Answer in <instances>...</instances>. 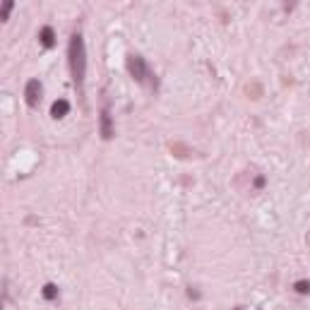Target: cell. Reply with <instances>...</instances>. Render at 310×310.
Returning <instances> with one entry per match:
<instances>
[{
    "label": "cell",
    "mask_w": 310,
    "mask_h": 310,
    "mask_svg": "<svg viewBox=\"0 0 310 310\" xmlns=\"http://www.w3.org/2000/svg\"><path fill=\"white\" fill-rule=\"evenodd\" d=\"M67 62H70V75H72L77 89H82V84H84V72H87V48H84V39H82L79 31H75V34L70 36Z\"/></svg>",
    "instance_id": "obj_1"
},
{
    "label": "cell",
    "mask_w": 310,
    "mask_h": 310,
    "mask_svg": "<svg viewBox=\"0 0 310 310\" xmlns=\"http://www.w3.org/2000/svg\"><path fill=\"white\" fill-rule=\"evenodd\" d=\"M127 72L132 75V79L137 84H147V79H152V72H149L147 61L142 56H130L127 58Z\"/></svg>",
    "instance_id": "obj_2"
},
{
    "label": "cell",
    "mask_w": 310,
    "mask_h": 310,
    "mask_svg": "<svg viewBox=\"0 0 310 310\" xmlns=\"http://www.w3.org/2000/svg\"><path fill=\"white\" fill-rule=\"evenodd\" d=\"M99 135L104 140H113V135H116V125H113V116H111V106L108 104H104L101 113H99Z\"/></svg>",
    "instance_id": "obj_3"
},
{
    "label": "cell",
    "mask_w": 310,
    "mask_h": 310,
    "mask_svg": "<svg viewBox=\"0 0 310 310\" xmlns=\"http://www.w3.org/2000/svg\"><path fill=\"white\" fill-rule=\"evenodd\" d=\"M41 94H44L41 82H39V79H29V82H27V87H24V99H27V104H29L31 108H36V106H39Z\"/></svg>",
    "instance_id": "obj_4"
},
{
    "label": "cell",
    "mask_w": 310,
    "mask_h": 310,
    "mask_svg": "<svg viewBox=\"0 0 310 310\" xmlns=\"http://www.w3.org/2000/svg\"><path fill=\"white\" fill-rule=\"evenodd\" d=\"M39 41L46 46V48H53L56 46V29L53 27H41V31H39Z\"/></svg>",
    "instance_id": "obj_5"
},
{
    "label": "cell",
    "mask_w": 310,
    "mask_h": 310,
    "mask_svg": "<svg viewBox=\"0 0 310 310\" xmlns=\"http://www.w3.org/2000/svg\"><path fill=\"white\" fill-rule=\"evenodd\" d=\"M70 113V101H65V99H58L53 106H51V118H56V121H61Z\"/></svg>",
    "instance_id": "obj_6"
},
{
    "label": "cell",
    "mask_w": 310,
    "mask_h": 310,
    "mask_svg": "<svg viewBox=\"0 0 310 310\" xmlns=\"http://www.w3.org/2000/svg\"><path fill=\"white\" fill-rule=\"evenodd\" d=\"M58 294H61V291H58V286H56L53 281L44 284V289H41V296H44L46 301H56V298H58Z\"/></svg>",
    "instance_id": "obj_7"
},
{
    "label": "cell",
    "mask_w": 310,
    "mask_h": 310,
    "mask_svg": "<svg viewBox=\"0 0 310 310\" xmlns=\"http://www.w3.org/2000/svg\"><path fill=\"white\" fill-rule=\"evenodd\" d=\"M294 291L301 294V296H308L310 294V279H298V281L294 284Z\"/></svg>",
    "instance_id": "obj_8"
},
{
    "label": "cell",
    "mask_w": 310,
    "mask_h": 310,
    "mask_svg": "<svg viewBox=\"0 0 310 310\" xmlns=\"http://www.w3.org/2000/svg\"><path fill=\"white\" fill-rule=\"evenodd\" d=\"M12 7H15V0H7L5 2V7H2V22L10 17V12H12Z\"/></svg>",
    "instance_id": "obj_9"
},
{
    "label": "cell",
    "mask_w": 310,
    "mask_h": 310,
    "mask_svg": "<svg viewBox=\"0 0 310 310\" xmlns=\"http://www.w3.org/2000/svg\"><path fill=\"white\" fill-rule=\"evenodd\" d=\"M264 186V178H262V176H260V178H257V181H255V187H262Z\"/></svg>",
    "instance_id": "obj_10"
}]
</instances>
